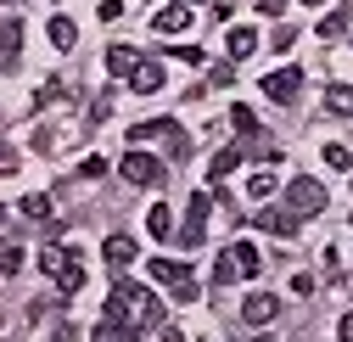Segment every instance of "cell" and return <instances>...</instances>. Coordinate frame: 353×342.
Masks as SVG:
<instances>
[{
  "instance_id": "25",
  "label": "cell",
  "mask_w": 353,
  "mask_h": 342,
  "mask_svg": "<svg viewBox=\"0 0 353 342\" xmlns=\"http://www.w3.org/2000/svg\"><path fill=\"white\" fill-rule=\"evenodd\" d=\"M62 96H68V84H62V79H46V84L34 90V107H51V101H62Z\"/></svg>"
},
{
  "instance_id": "40",
  "label": "cell",
  "mask_w": 353,
  "mask_h": 342,
  "mask_svg": "<svg viewBox=\"0 0 353 342\" xmlns=\"http://www.w3.org/2000/svg\"><path fill=\"white\" fill-rule=\"evenodd\" d=\"M0 225H6V208H0Z\"/></svg>"
},
{
  "instance_id": "39",
  "label": "cell",
  "mask_w": 353,
  "mask_h": 342,
  "mask_svg": "<svg viewBox=\"0 0 353 342\" xmlns=\"http://www.w3.org/2000/svg\"><path fill=\"white\" fill-rule=\"evenodd\" d=\"M163 342H185V336H180V331H174V325H163Z\"/></svg>"
},
{
  "instance_id": "35",
  "label": "cell",
  "mask_w": 353,
  "mask_h": 342,
  "mask_svg": "<svg viewBox=\"0 0 353 342\" xmlns=\"http://www.w3.org/2000/svg\"><path fill=\"white\" fill-rule=\"evenodd\" d=\"M0 174H17V152L12 146H0Z\"/></svg>"
},
{
  "instance_id": "13",
  "label": "cell",
  "mask_w": 353,
  "mask_h": 342,
  "mask_svg": "<svg viewBox=\"0 0 353 342\" xmlns=\"http://www.w3.org/2000/svg\"><path fill=\"white\" fill-rule=\"evenodd\" d=\"M101 259H107L112 270H123V264H135V241H129V236H107V247H101Z\"/></svg>"
},
{
  "instance_id": "17",
  "label": "cell",
  "mask_w": 353,
  "mask_h": 342,
  "mask_svg": "<svg viewBox=\"0 0 353 342\" xmlns=\"http://www.w3.org/2000/svg\"><path fill=\"white\" fill-rule=\"evenodd\" d=\"M325 107H331L336 118H353V84H331V90H325Z\"/></svg>"
},
{
  "instance_id": "23",
  "label": "cell",
  "mask_w": 353,
  "mask_h": 342,
  "mask_svg": "<svg viewBox=\"0 0 353 342\" xmlns=\"http://www.w3.org/2000/svg\"><path fill=\"white\" fill-rule=\"evenodd\" d=\"M0 270H6V275H17V270H23V247H17L12 236H0Z\"/></svg>"
},
{
  "instance_id": "8",
  "label": "cell",
  "mask_w": 353,
  "mask_h": 342,
  "mask_svg": "<svg viewBox=\"0 0 353 342\" xmlns=\"http://www.w3.org/2000/svg\"><path fill=\"white\" fill-rule=\"evenodd\" d=\"M275 314H281V303H275L270 292H252L247 303H241V320H247V325H270Z\"/></svg>"
},
{
  "instance_id": "1",
  "label": "cell",
  "mask_w": 353,
  "mask_h": 342,
  "mask_svg": "<svg viewBox=\"0 0 353 342\" xmlns=\"http://www.w3.org/2000/svg\"><path fill=\"white\" fill-rule=\"evenodd\" d=\"M163 303H157V292H146V286H135V281H118L112 286V297H107V320L112 325H129V331H152V325H163Z\"/></svg>"
},
{
  "instance_id": "7",
  "label": "cell",
  "mask_w": 353,
  "mask_h": 342,
  "mask_svg": "<svg viewBox=\"0 0 353 342\" xmlns=\"http://www.w3.org/2000/svg\"><path fill=\"white\" fill-rule=\"evenodd\" d=\"M297 84H303L297 68H275L270 79H263V96H270V101H297Z\"/></svg>"
},
{
  "instance_id": "2",
  "label": "cell",
  "mask_w": 353,
  "mask_h": 342,
  "mask_svg": "<svg viewBox=\"0 0 353 342\" xmlns=\"http://www.w3.org/2000/svg\"><path fill=\"white\" fill-rule=\"evenodd\" d=\"M129 141H135V146H141V141H163L174 163H180V157H191V135H185L174 118H152V123H135V130H129Z\"/></svg>"
},
{
  "instance_id": "41",
  "label": "cell",
  "mask_w": 353,
  "mask_h": 342,
  "mask_svg": "<svg viewBox=\"0 0 353 342\" xmlns=\"http://www.w3.org/2000/svg\"><path fill=\"white\" fill-rule=\"evenodd\" d=\"M303 6H320V0H303Z\"/></svg>"
},
{
  "instance_id": "21",
  "label": "cell",
  "mask_w": 353,
  "mask_h": 342,
  "mask_svg": "<svg viewBox=\"0 0 353 342\" xmlns=\"http://www.w3.org/2000/svg\"><path fill=\"white\" fill-rule=\"evenodd\" d=\"M146 230H152V236H157V241H163V236H174V213H168V208H163V202H157V208H152V213H146Z\"/></svg>"
},
{
  "instance_id": "10",
  "label": "cell",
  "mask_w": 353,
  "mask_h": 342,
  "mask_svg": "<svg viewBox=\"0 0 353 342\" xmlns=\"http://www.w3.org/2000/svg\"><path fill=\"white\" fill-rule=\"evenodd\" d=\"M252 225H258V230H270V236H297V219H292L286 208H263Z\"/></svg>"
},
{
  "instance_id": "9",
  "label": "cell",
  "mask_w": 353,
  "mask_h": 342,
  "mask_svg": "<svg viewBox=\"0 0 353 342\" xmlns=\"http://www.w3.org/2000/svg\"><path fill=\"white\" fill-rule=\"evenodd\" d=\"M258 46H263V39H258V28H230V34H225V51H230V62H247Z\"/></svg>"
},
{
  "instance_id": "34",
  "label": "cell",
  "mask_w": 353,
  "mask_h": 342,
  "mask_svg": "<svg viewBox=\"0 0 353 342\" xmlns=\"http://www.w3.org/2000/svg\"><path fill=\"white\" fill-rule=\"evenodd\" d=\"M174 57H180V62H191V68H202V51H196V46H174Z\"/></svg>"
},
{
  "instance_id": "11",
  "label": "cell",
  "mask_w": 353,
  "mask_h": 342,
  "mask_svg": "<svg viewBox=\"0 0 353 342\" xmlns=\"http://www.w3.org/2000/svg\"><path fill=\"white\" fill-rule=\"evenodd\" d=\"M129 84H135V90H141V96H157V90H163V84H168V79H163V62H141L135 73H129Z\"/></svg>"
},
{
  "instance_id": "12",
  "label": "cell",
  "mask_w": 353,
  "mask_h": 342,
  "mask_svg": "<svg viewBox=\"0 0 353 342\" xmlns=\"http://www.w3.org/2000/svg\"><path fill=\"white\" fill-rule=\"evenodd\" d=\"M180 28H191V6H185V0H174V6L157 12V34H180Z\"/></svg>"
},
{
  "instance_id": "38",
  "label": "cell",
  "mask_w": 353,
  "mask_h": 342,
  "mask_svg": "<svg viewBox=\"0 0 353 342\" xmlns=\"http://www.w3.org/2000/svg\"><path fill=\"white\" fill-rule=\"evenodd\" d=\"M336 336H342V342H353V314H342V325H336Z\"/></svg>"
},
{
  "instance_id": "31",
  "label": "cell",
  "mask_w": 353,
  "mask_h": 342,
  "mask_svg": "<svg viewBox=\"0 0 353 342\" xmlns=\"http://www.w3.org/2000/svg\"><path fill=\"white\" fill-rule=\"evenodd\" d=\"M292 39H297V28H286V23H281V28H275V39H270V46H275V51H292Z\"/></svg>"
},
{
  "instance_id": "3",
  "label": "cell",
  "mask_w": 353,
  "mask_h": 342,
  "mask_svg": "<svg viewBox=\"0 0 353 342\" xmlns=\"http://www.w3.org/2000/svg\"><path fill=\"white\" fill-rule=\"evenodd\" d=\"M286 213H292V219H314V213H325V185L308 180V174H297L286 185Z\"/></svg>"
},
{
  "instance_id": "20",
  "label": "cell",
  "mask_w": 353,
  "mask_h": 342,
  "mask_svg": "<svg viewBox=\"0 0 353 342\" xmlns=\"http://www.w3.org/2000/svg\"><path fill=\"white\" fill-rule=\"evenodd\" d=\"M347 28H353V17H347V12H342V6H336V12H325V17H320V39H336V34H347Z\"/></svg>"
},
{
  "instance_id": "19",
  "label": "cell",
  "mask_w": 353,
  "mask_h": 342,
  "mask_svg": "<svg viewBox=\"0 0 353 342\" xmlns=\"http://www.w3.org/2000/svg\"><path fill=\"white\" fill-rule=\"evenodd\" d=\"M236 168H241V146H225V152L213 157V180H230Z\"/></svg>"
},
{
  "instance_id": "14",
  "label": "cell",
  "mask_w": 353,
  "mask_h": 342,
  "mask_svg": "<svg viewBox=\"0 0 353 342\" xmlns=\"http://www.w3.org/2000/svg\"><path fill=\"white\" fill-rule=\"evenodd\" d=\"M141 62H146V57H141V51H129V46H112V51H107V73H123V79L135 73Z\"/></svg>"
},
{
  "instance_id": "5",
  "label": "cell",
  "mask_w": 353,
  "mask_h": 342,
  "mask_svg": "<svg viewBox=\"0 0 353 342\" xmlns=\"http://www.w3.org/2000/svg\"><path fill=\"white\" fill-rule=\"evenodd\" d=\"M208 208H213V197L208 191H191V208H185V225L174 230L185 247H202V236H208Z\"/></svg>"
},
{
  "instance_id": "4",
  "label": "cell",
  "mask_w": 353,
  "mask_h": 342,
  "mask_svg": "<svg viewBox=\"0 0 353 342\" xmlns=\"http://www.w3.org/2000/svg\"><path fill=\"white\" fill-rule=\"evenodd\" d=\"M146 270H152V281H163V286H174V297H180V303H196V292H202V286L191 281V270H185L180 259H152Z\"/></svg>"
},
{
  "instance_id": "27",
  "label": "cell",
  "mask_w": 353,
  "mask_h": 342,
  "mask_svg": "<svg viewBox=\"0 0 353 342\" xmlns=\"http://www.w3.org/2000/svg\"><path fill=\"white\" fill-rule=\"evenodd\" d=\"M247 197H252V202L275 197V174H252V180H247Z\"/></svg>"
},
{
  "instance_id": "37",
  "label": "cell",
  "mask_w": 353,
  "mask_h": 342,
  "mask_svg": "<svg viewBox=\"0 0 353 342\" xmlns=\"http://www.w3.org/2000/svg\"><path fill=\"white\" fill-rule=\"evenodd\" d=\"M51 342H79V331H73V325H57V331H51Z\"/></svg>"
},
{
  "instance_id": "6",
  "label": "cell",
  "mask_w": 353,
  "mask_h": 342,
  "mask_svg": "<svg viewBox=\"0 0 353 342\" xmlns=\"http://www.w3.org/2000/svg\"><path fill=\"white\" fill-rule=\"evenodd\" d=\"M123 180H129V185H163L168 174H163V163H157L152 152H141V146H135V152L123 157Z\"/></svg>"
},
{
  "instance_id": "26",
  "label": "cell",
  "mask_w": 353,
  "mask_h": 342,
  "mask_svg": "<svg viewBox=\"0 0 353 342\" xmlns=\"http://www.w3.org/2000/svg\"><path fill=\"white\" fill-rule=\"evenodd\" d=\"M230 123L241 130V141H252V135H258V118H252V107H236V112H230Z\"/></svg>"
},
{
  "instance_id": "24",
  "label": "cell",
  "mask_w": 353,
  "mask_h": 342,
  "mask_svg": "<svg viewBox=\"0 0 353 342\" xmlns=\"http://www.w3.org/2000/svg\"><path fill=\"white\" fill-rule=\"evenodd\" d=\"M90 342H135V331H129V325H112V320H101V325L90 331Z\"/></svg>"
},
{
  "instance_id": "16",
  "label": "cell",
  "mask_w": 353,
  "mask_h": 342,
  "mask_svg": "<svg viewBox=\"0 0 353 342\" xmlns=\"http://www.w3.org/2000/svg\"><path fill=\"white\" fill-rule=\"evenodd\" d=\"M17 39H23V23H0V68L17 62Z\"/></svg>"
},
{
  "instance_id": "15",
  "label": "cell",
  "mask_w": 353,
  "mask_h": 342,
  "mask_svg": "<svg viewBox=\"0 0 353 342\" xmlns=\"http://www.w3.org/2000/svg\"><path fill=\"white\" fill-rule=\"evenodd\" d=\"M230 252H236V270H241V281H252V275L263 270V259H258V247H252V241H230Z\"/></svg>"
},
{
  "instance_id": "28",
  "label": "cell",
  "mask_w": 353,
  "mask_h": 342,
  "mask_svg": "<svg viewBox=\"0 0 353 342\" xmlns=\"http://www.w3.org/2000/svg\"><path fill=\"white\" fill-rule=\"evenodd\" d=\"M23 213H28V219H51V197H23Z\"/></svg>"
},
{
  "instance_id": "22",
  "label": "cell",
  "mask_w": 353,
  "mask_h": 342,
  "mask_svg": "<svg viewBox=\"0 0 353 342\" xmlns=\"http://www.w3.org/2000/svg\"><path fill=\"white\" fill-rule=\"evenodd\" d=\"M73 39H79V28H73L68 17H51V46H57V51H73Z\"/></svg>"
},
{
  "instance_id": "30",
  "label": "cell",
  "mask_w": 353,
  "mask_h": 342,
  "mask_svg": "<svg viewBox=\"0 0 353 342\" xmlns=\"http://www.w3.org/2000/svg\"><path fill=\"white\" fill-rule=\"evenodd\" d=\"M325 163H331V168H353V157H347V146H325Z\"/></svg>"
},
{
  "instance_id": "32",
  "label": "cell",
  "mask_w": 353,
  "mask_h": 342,
  "mask_svg": "<svg viewBox=\"0 0 353 342\" xmlns=\"http://www.w3.org/2000/svg\"><path fill=\"white\" fill-rule=\"evenodd\" d=\"M79 174H84V180H101V174H107V163H101V157H84Z\"/></svg>"
},
{
  "instance_id": "18",
  "label": "cell",
  "mask_w": 353,
  "mask_h": 342,
  "mask_svg": "<svg viewBox=\"0 0 353 342\" xmlns=\"http://www.w3.org/2000/svg\"><path fill=\"white\" fill-rule=\"evenodd\" d=\"M57 286H62V292H68V297H73V292H79V286H84V264H79V259H73V252H68V264H62V270H57Z\"/></svg>"
},
{
  "instance_id": "29",
  "label": "cell",
  "mask_w": 353,
  "mask_h": 342,
  "mask_svg": "<svg viewBox=\"0 0 353 342\" xmlns=\"http://www.w3.org/2000/svg\"><path fill=\"white\" fill-rule=\"evenodd\" d=\"M62 264H68V252H62V247H57V241H51V247H46V252H39V270H46V275H57V270H62Z\"/></svg>"
},
{
  "instance_id": "36",
  "label": "cell",
  "mask_w": 353,
  "mask_h": 342,
  "mask_svg": "<svg viewBox=\"0 0 353 342\" xmlns=\"http://www.w3.org/2000/svg\"><path fill=\"white\" fill-rule=\"evenodd\" d=\"M281 6H286V0H258V12H263V17H281Z\"/></svg>"
},
{
  "instance_id": "33",
  "label": "cell",
  "mask_w": 353,
  "mask_h": 342,
  "mask_svg": "<svg viewBox=\"0 0 353 342\" xmlns=\"http://www.w3.org/2000/svg\"><path fill=\"white\" fill-rule=\"evenodd\" d=\"M107 112H112V96H96V101H90V123H101Z\"/></svg>"
}]
</instances>
